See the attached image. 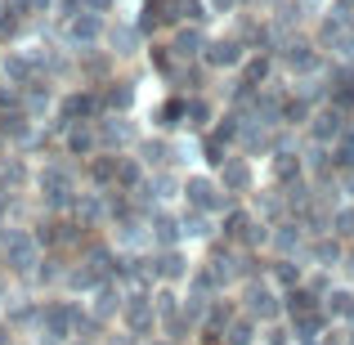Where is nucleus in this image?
Returning a JSON list of instances; mask_svg holds the SVG:
<instances>
[{
  "mask_svg": "<svg viewBox=\"0 0 354 345\" xmlns=\"http://www.w3.org/2000/svg\"><path fill=\"white\" fill-rule=\"evenodd\" d=\"M104 45L108 54H113V63L117 68H144V54H148V32L139 27V18L135 14H113L104 23Z\"/></svg>",
  "mask_w": 354,
  "mask_h": 345,
  "instance_id": "nucleus-1",
  "label": "nucleus"
},
{
  "mask_svg": "<svg viewBox=\"0 0 354 345\" xmlns=\"http://www.w3.org/2000/svg\"><path fill=\"white\" fill-rule=\"evenodd\" d=\"M234 292H238V296H234V301H238V310L247 314V319H256L260 328H265V323H278V319H283V292H278V287L269 283L265 274L242 278Z\"/></svg>",
  "mask_w": 354,
  "mask_h": 345,
  "instance_id": "nucleus-2",
  "label": "nucleus"
},
{
  "mask_svg": "<svg viewBox=\"0 0 354 345\" xmlns=\"http://www.w3.org/2000/svg\"><path fill=\"white\" fill-rule=\"evenodd\" d=\"M180 207H193V211H207V216H225L234 207L225 189H220L216 171L198 166V171H184V193H180Z\"/></svg>",
  "mask_w": 354,
  "mask_h": 345,
  "instance_id": "nucleus-3",
  "label": "nucleus"
},
{
  "mask_svg": "<svg viewBox=\"0 0 354 345\" xmlns=\"http://www.w3.org/2000/svg\"><path fill=\"white\" fill-rule=\"evenodd\" d=\"M216 180H220V189H225L234 202H247L251 193H256L260 184H265V171H260V162H251V157L229 153L225 162L216 166Z\"/></svg>",
  "mask_w": 354,
  "mask_h": 345,
  "instance_id": "nucleus-4",
  "label": "nucleus"
},
{
  "mask_svg": "<svg viewBox=\"0 0 354 345\" xmlns=\"http://www.w3.org/2000/svg\"><path fill=\"white\" fill-rule=\"evenodd\" d=\"M247 45L238 41L229 27H211V36H207V50H202V68L211 72V77H229V72H238L242 68V59H247Z\"/></svg>",
  "mask_w": 354,
  "mask_h": 345,
  "instance_id": "nucleus-5",
  "label": "nucleus"
},
{
  "mask_svg": "<svg viewBox=\"0 0 354 345\" xmlns=\"http://www.w3.org/2000/svg\"><path fill=\"white\" fill-rule=\"evenodd\" d=\"M95 135H99V153H130L135 139L144 135V121H139V113H99Z\"/></svg>",
  "mask_w": 354,
  "mask_h": 345,
  "instance_id": "nucleus-6",
  "label": "nucleus"
},
{
  "mask_svg": "<svg viewBox=\"0 0 354 345\" xmlns=\"http://www.w3.org/2000/svg\"><path fill=\"white\" fill-rule=\"evenodd\" d=\"M193 265H198V251L193 247H162V251H148V283H175L184 287L193 278Z\"/></svg>",
  "mask_w": 354,
  "mask_h": 345,
  "instance_id": "nucleus-7",
  "label": "nucleus"
},
{
  "mask_svg": "<svg viewBox=\"0 0 354 345\" xmlns=\"http://www.w3.org/2000/svg\"><path fill=\"white\" fill-rule=\"evenodd\" d=\"M207 36H211V27H202V23H175V27H166L162 41H166V50H171L180 63H202Z\"/></svg>",
  "mask_w": 354,
  "mask_h": 345,
  "instance_id": "nucleus-8",
  "label": "nucleus"
},
{
  "mask_svg": "<svg viewBox=\"0 0 354 345\" xmlns=\"http://www.w3.org/2000/svg\"><path fill=\"white\" fill-rule=\"evenodd\" d=\"M346 113H341V108L337 104H319V108H314V113H310V121H305V130H301V135L305 139H314V144H337V139H341V130H346Z\"/></svg>",
  "mask_w": 354,
  "mask_h": 345,
  "instance_id": "nucleus-9",
  "label": "nucleus"
},
{
  "mask_svg": "<svg viewBox=\"0 0 354 345\" xmlns=\"http://www.w3.org/2000/svg\"><path fill=\"white\" fill-rule=\"evenodd\" d=\"M121 301H126V292H121V283L117 278H99L95 283V292L86 296V310L95 314L104 328H113V323L121 319Z\"/></svg>",
  "mask_w": 354,
  "mask_h": 345,
  "instance_id": "nucleus-10",
  "label": "nucleus"
},
{
  "mask_svg": "<svg viewBox=\"0 0 354 345\" xmlns=\"http://www.w3.org/2000/svg\"><path fill=\"white\" fill-rule=\"evenodd\" d=\"M305 242H310V233H305L301 216H283L269 225V256H301Z\"/></svg>",
  "mask_w": 354,
  "mask_h": 345,
  "instance_id": "nucleus-11",
  "label": "nucleus"
},
{
  "mask_svg": "<svg viewBox=\"0 0 354 345\" xmlns=\"http://www.w3.org/2000/svg\"><path fill=\"white\" fill-rule=\"evenodd\" d=\"M144 193H148V202H153V207H180L184 175H180V171H171V166H162V171H148Z\"/></svg>",
  "mask_w": 354,
  "mask_h": 345,
  "instance_id": "nucleus-12",
  "label": "nucleus"
},
{
  "mask_svg": "<svg viewBox=\"0 0 354 345\" xmlns=\"http://www.w3.org/2000/svg\"><path fill=\"white\" fill-rule=\"evenodd\" d=\"M341 256H346V242H341L337 233H319V238H310L305 251H301L305 269H341Z\"/></svg>",
  "mask_w": 354,
  "mask_h": 345,
  "instance_id": "nucleus-13",
  "label": "nucleus"
},
{
  "mask_svg": "<svg viewBox=\"0 0 354 345\" xmlns=\"http://www.w3.org/2000/svg\"><path fill=\"white\" fill-rule=\"evenodd\" d=\"M260 274H265L269 283L278 287V292H292V287L305 283V260H301V256H265Z\"/></svg>",
  "mask_w": 354,
  "mask_h": 345,
  "instance_id": "nucleus-14",
  "label": "nucleus"
},
{
  "mask_svg": "<svg viewBox=\"0 0 354 345\" xmlns=\"http://www.w3.org/2000/svg\"><path fill=\"white\" fill-rule=\"evenodd\" d=\"M130 153L144 162V171H162V166H171V135H162V130H144Z\"/></svg>",
  "mask_w": 354,
  "mask_h": 345,
  "instance_id": "nucleus-15",
  "label": "nucleus"
},
{
  "mask_svg": "<svg viewBox=\"0 0 354 345\" xmlns=\"http://www.w3.org/2000/svg\"><path fill=\"white\" fill-rule=\"evenodd\" d=\"M202 162V135H193V130H175L171 135V171H198Z\"/></svg>",
  "mask_w": 354,
  "mask_h": 345,
  "instance_id": "nucleus-16",
  "label": "nucleus"
},
{
  "mask_svg": "<svg viewBox=\"0 0 354 345\" xmlns=\"http://www.w3.org/2000/svg\"><path fill=\"white\" fill-rule=\"evenodd\" d=\"M220 345H260V323L238 310L234 319L225 323V332H220Z\"/></svg>",
  "mask_w": 354,
  "mask_h": 345,
  "instance_id": "nucleus-17",
  "label": "nucleus"
},
{
  "mask_svg": "<svg viewBox=\"0 0 354 345\" xmlns=\"http://www.w3.org/2000/svg\"><path fill=\"white\" fill-rule=\"evenodd\" d=\"M184 305V287L175 283H153V314L157 319H171V314H180Z\"/></svg>",
  "mask_w": 354,
  "mask_h": 345,
  "instance_id": "nucleus-18",
  "label": "nucleus"
},
{
  "mask_svg": "<svg viewBox=\"0 0 354 345\" xmlns=\"http://www.w3.org/2000/svg\"><path fill=\"white\" fill-rule=\"evenodd\" d=\"M328 233H337L341 242H350V238H354V202L341 198L337 207H332V225H328Z\"/></svg>",
  "mask_w": 354,
  "mask_h": 345,
  "instance_id": "nucleus-19",
  "label": "nucleus"
},
{
  "mask_svg": "<svg viewBox=\"0 0 354 345\" xmlns=\"http://www.w3.org/2000/svg\"><path fill=\"white\" fill-rule=\"evenodd\" d=\"M332 283H337V269H305V287H310L319 301L332 292Z\"/></svg>",
  "mask_w": 354,
  "mask_h": 345,
  "instance_id": "nucleus-20",
  "label": "nucleus"
},
{
  "mask_svg": "<svg viewBox=\"0 0 354 345\" xmlns=\"http://www.w3.org/2000/svg\"><path fill=\"white\" fill-rule=\"evenodd\" d=\"M99 345H139L135 337H130L121 323H113V328H104V337H99Z\"/></svg>",
  "mask_w": 354,
  "mask_h": 345,
  "instance_id": "nucleus-21",
  "label": "nucleus"
},
{
  "mask_svg": "<svg viewBox=\"0 0 354 345\" xmlns=\"http://www.w3.org/2000/svg\"><path fill=\"white\" fill-rule=\"evenodd\" d=\"M337 278H346V283H354V238L346 242V256H341V269H337Z\"/></svg>",
  "mask_w": 354,
  "mask_h": 345,
  "instance_id": "nucleus-22",
  "label": "nucleus"
},
{
  "mask_svg": "<svg viewBox=\"0 0 354 345\" xmlns=\"http://www.w3.org/2000/svg\"><path fill=\"white\" fill-rule=\"evenodd\" d=\"M337 180H341V198H346V202H354V166H350V171H341Z\"/></svg>",
  "mask_w": 354,
  "mask_h": 345,
  "instance_id": "nucleus-23",
  "label": "nucleus"
},
{
  "mask_svg": "<svg viewBox=\"0 0 354 345\" xmlns=\"http://www.w3.org/2000/svg\"><path fill=\"white\" fill-rule=\"evenodd\" d=\"M144 345H175V341H166V337H162V332H157V337H148Z\"/></svg>",
  "mask_w": 354,
  "mask_h": 345,
  "instance_id": "nucleus-24",
  "label": "nucleus"
}]
</instances>
